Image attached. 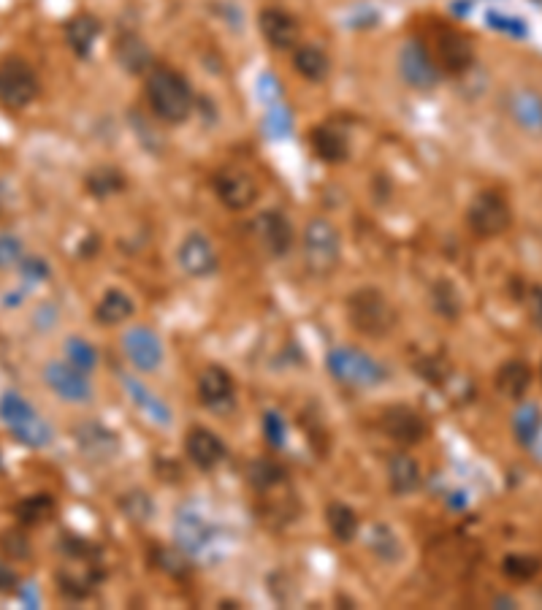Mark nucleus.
Masks as SVG:
<instances>
[{
	"label": "nucleus",
	"mask_w": 542,
	"mask_h": 610,
	"mask_svg": "<svg viewBox=\"0 0 542 610\" xmlns=\"http://www.w3.org/2000/svg\"><path fill=\"white\" fill-rule=\"evenodd\" d=\"M122 350L139 372H155L163 364V342L147 326H136L122 339Z\"/></svg>",
	"instance_id": "obj_17"
},
{
	"label": "nucleus",
	"mask_w": 542,
	"mask_h": 610,
	"mask_svg": "<svg viewBox=\"0 0 542 610\" xmlns=\"http://www.w3.org/2000/svg\"><path fill=\"white\" fill-rule=\"evenodd\" d=\"M19 269H22V277H25V280H33V282L44 280L49 274L47 263L41 261V258H25V261L19 263Z\"/></svg>",
	"instance_id": "obj_45"
},
{
	"label": "nucleus",
	"mask_w": 542,
	"mask_h": 610,
	"mask_svg": "<svg viewBox=\"0 0 542 610\" xmlns=\"http://www.w3.org/2000/svg\"><path fill=\"white\" fill-rule=\"evenodd\" d=\"M434 60L440 66L442 74L458 76L469 71V66L475 63V49H472V41H469L464 33L448 28L437 33V44H434Z\"/></svg>",
	"instance_id": "obj_14"
},
{
	"label": "nucleus",
	"mask_w": 542,
	"mask_h": 610,
	"mask_svg": "<svg viewBox=\"0 0 542 610\" xmlns=\"http://www.w3.org/2000/svg\"><path fill=\"white\" fill-rule=\"evenodd\" d=\"M74 442L79 445V451L93 461H112L120 453L117 434L95 421H82L74 426Z\"/></svg>",
	"instance_id": "obj_20"
},
{
	"label": "nucleus",
	"mask_w": 542,
	"mask_h": 610,
	"mask_svg": "<svg viewBox=\"0 0 542 610\" xmlns=\"http://www.w3.org/2000/svg\"><path fill=\"white\" fill-rule=\"evenodd\" d=\"M174 535H177L179 548L185 554H204L206 548L212 545V526L206 524L201 516H196V513H190V510L177 518Z\"/></svg>",
	"instance_id": "obj_23"
},
{
	"label": "nucleus",
	"mask_w": 542,
	"mask_h": 610,
	"mask_svg": "<svg viewBox=\"0 0 542 610\" xmlns=\"http://www.w3.org/2000/svg\"><path fill=\"white\" fill-rule=\"evenodd\" d=\"M399 76L404 79V85L412 87V90H434L440 85L442 71L429 47L418 38H410L399 49Z\"/></svg>",
	"instance_id": "obj_8"
},
{
	"label": "nucleus",
	"mask_w": 542,
	"mask_h": 610,
	"mask_svg": "<svg viewBox=\"0 0 542 610\" xmlns=\"http://www.w3.org/2000/svg\"><path fill=\"white\" fill-rule=\"evenodd\" d=\"M66 361L74 364L76 369H82L85 375H90L95 366H98V350L82 337L66 339Z\"/></svg>",
	"instance_id": "obj_37"
},
{
	"label": "nucleus",
	"mask_w": 542,
	"mask_h": 610,
	"mask_svg": "<svg viewBox=\"0 0 542 610\" xmlns=\"http://www.w3.org/2000/svg\"><path fill=\"white\" fill-rule=\"evenodd\" d=\"M253 236L271 258H285L293 247V226L280 209H263L261 215H255Z\"/></svg>",
	"instance_id": "obj_12"
},
{
	"label": "nucleus",
	"mask_w": 542,
	"mask_h": 610,
	"mask_svg": "<svg viewBox=\"0 0 542 610\" xmlns=\"http://www.w3.org/2000/svg\"><path fill=\"white\" fill-rule=\"evenodd\" d=\"M247 478H250V483H253L258 491H269V488L280 486V483L288 480V470L282 467L280 461L263 459V461H255L253 467L247 470Z\"/></svg>",
	"instance_id": "obj_36"
},
{
	"label": "nucleus",
	"mask_w": 542,
	"mask_h": 610,
	"mask_svg": "<svg viewBox=\"0 0 542 610\" xmlns=\"http://www.w3.org/2000/svg\"><path fill=\"white\" fill-rule=\"evenodd\" d=\"M0 421L9 429L14 440L28 445V448H47L52 442V426L17 391H6L0 396Z\"/></svg>",
	"instance_id": "obj_4"
},
{
	"label": "nucleus",
	"mask_w": 542,
	"mask_h": 610,
	"mask_svg": "<svg viewBox=\"0 0 542 610\" xmlns=\"http://www.w3.org/2000/svg\"><path fill=\"white\" fill-rule=\"evenodd\" d=\"M212 188H215L220 204L231 212H244L258 201V182L250 171L239 169V166H225V169L215 171Z\"/></svg>",
	"instance_id": "obj_9"
},
{
	"label": "nucleus",
	"mask_w": 542,
	"mask_h": 610,
	"mask_svg": "<svg viewBox=\"0 0 542 610\" xmlns=\"http://www.w3.org/2000/svg\"><path fill=\"white\" fill-rule=\"evenodd\" d=\"M185 453H187V459L193 461L198 470H204V472L217 470V467L228 459V448H225V442L220 440L212 429H204V426H196V429H190V432H187Z\"/></svg>",
	"instance_id": "obj_18"
},
{
	"label": "nucleus",
	"mask_w": 542,
	"mask_h": 610,
	"mask_svg": "<svg viewBox=\"0 0 542 610\" xmlns=\"http://www.w3.org/2000/svg\"><path fill=\"white\" fill-rule=\"evenodd\" d=\"M144 93H147L152 114L169 125L185 122L196 104V95H193L187 76L171 66H152L144 79Z\"/></svg>",
	"instance_id": "obj_1"
},
{
	"label": "nucleus",
	"mask_w": 542,
	"mask_h": 610,
	"mask_svg": "<svg viewBox=\"0 0 542 610\" xmlns=\"http://www.w3.org/2000/svg\"><path fill=\"white\" fill-rule=\"evenodd\" d=\"M177 261L179 269H182L187 277H196V280L212 277V274L217 272V266H220L215 244L209 242V236L201 234V231H190V234L179 242Z\"/></svg>",
	"instance_id": "obj_13"
},
{
	"label": "nucleus",
	"mask_w": 542,
	"mask_h": 610,
	"mask_svg": "<svg viewBox=\"0 0 542 610\" xmlns=\"http://www.w3.org/2000/svg\"><path fill=\"white\" fill-rule=\"evenodd\" d=\"M38 93L41 82L30 63L19 57H9L0 63V106H6L9 112H22L36 101Z\"/></svg>",
	"instance_id": "obj_7"
},
{
	"label": "nucleus",
	"mask_w": 542,
	"mask_h": 610,
	"mask_svg": "<svg viewBox=\"0 0 542 610\" xmlns=\"http://www.w3.org/2000/svg\"><path fill=\"white\" fill-rule=\"evenodd\" d=\"M85 188L93 198L117 196L125 188V174L120 169H112V166H101V169H93L87 174Z\"/></svg>",
	"instance_id": "obj_35"
},
{
	"label": "nucleus",
	"mask_w": 542,
	"mask_h": 610,
	"mask_svg": "<svg viewBox=\"0 0 542 610\" xmlns=\"http://www.w3.org/2000/svg\"><path fill=\"white\" fill-rule=\"evenodd\" d=\"M366 545H369V551L385 564H396L404 556L402 540H399V535L393 532L391 526L385 524H374L372 529H369Z\"/></svg>",
	"instance_id": "obj_32"
},
{
	"label": "nucleus",
	"mask_w": 542,
	"mask_h": 610,
	"mask_svg": "<svg viewBox=\"0 0 542 610\" xmlns=\"http://www.w3.org/2000/svg\"><path fill=\"white\" fill-rule=\"evenodd\" d=\"M98 36H101V19H95L93 14H76L66 22V41L76 57H90Z\"/></svg>",
	"instance_id": "obj_27"
},
{
	"label": "nucleus",
	"mask_w": 542,
	"mask_h": 610,
	"mask_svg": "<svg viewBox=\"0 0 542 610\" xmlns=\"http://www.w3.org/2000/svg\"><path fill=\"white\" fill-rule=\"evenodd\" d=\"M74 562L63 567L57 573V583H60V592L71 597V600H85L87 594L93 592V586L98 583L101 575L95 573L93 564L85 562V556H71Z\"/></svg>",
	"instance_id": "obj_22"
},
{
	"label": "nucleus",
	"mask_w": 542,
	"mask_h": 610,
	"mask_svg": "<svg viewBox=\"0 0 542 610\" xmlns=\"http://www.w3.org/2000/svg\"><path fill=\"white\" fill-rule=\"evenodd\" d=\"M347 320L358 334L369 339H383L396 326V310L383 291L358 288L347 296Z\"/></svg>",
	"instance_id": "obj_2"
},
{
	"label": "nucleus",
	"mask_w": 542,
	"mask_h": 610,
	"mask_svg": "<svg viewBox=\"0 0 542 610\" xmlns=\"http://www.w3.org/2000/svg\"><path fill=\"white\" fill-rule=\"evenodd\" d=\"M198 399L215 415L231 413L236 404L234 377L228 375L223 366H206L198 377Z\"/></svg>",
	"instance_id": "obj_15"
},
{
	"label": "nucleus",
	"mask_w": 542,
	"mask_h": 610,
	"mask_svg": "<svg viewBox=\"0 0 542 610\" xmlns=\"http://www.w3.org/2000/svg\"><path fill=\"white\" fill-rule=\"evenodd\" d=\"M309 147L323 163H345L350 155V133L339 122H320L309 131Z\"/></svg>",
	"instance_id": "obj_19"
},
{
	"label": "nucleus",
	"mask_w": 542,
	"mask_h": 610,
	"mask_svg": "<svg viewBox=\"0 0 542 610\" xmlns=\"http://www.w3.org/2000/svg\"><path fill=\"white\" fill-rule=\"evenodd\" d=\"M513 432H515V440L521 442V445H526V448H532L534 440H537L542 432V415L537 404L526 402L515 410Z\"/></svg>",
	"instance_id": "obj_34"
},
{
	"label": "nucleus",
	"mask_w": 542,
	"mask_h": 610,
	"mask_svg": "<svg viewBox=\"0 0 542 610\" xmlns=\"http://www.w3.org/2000/svg\"><path fill=\"white\" fill-rule=\"evenodd\" d=\"M282 434H285V429H282L280 415L277 413L266 415V440H269L271 445H282Z\"/></svg>",
	"instance_id": "obj_46"
},
{
	"label": "nucleus",
	"mask_w": 542,
	"mask_h": 610,
	"mask_svg": "<svg viewBox=\"0 0 542 610\" xmlns=\"http://www.w3.org/2000/svg\"><path fill=\"white\" fill-rule=\"evenodd\" d=\"M467 226L469 231L480 239H494L502 236L507 228L513 226V207L507 198L496 190H483L472 198L467 207Z\"/></svg>",
	"instance_id": "obj_6"
},
{
	"label": "nucleus",
	"mask_w": 542,
	"mask_h": 610,
	"mask_svg": "<svg viewBox=\"0 0 542 610\" xmlns=\"http://www.w3.org/2000/svg\"><path fill=\"white\" fill-rule=\"evenodd\" d=\"M326 521L331 535L337 537V543L347 545L353 543L358 535V516L353 507H347L345 502H331L326 510Z\"/></svg>",
	"instance_id": "obj_33"
},
{
	"label": "nucleus",
	"mask_w": 542,
	"mask_h": 610,
	"mask_svg": "<svg viewBox=\"0 0 542 610\" xmlns=\"http://www.w3.org/2000/svg\"><path fill=\"white\" fill-rule=\"evenodd\" d=\"M133 312H136V304H133L131 296L120 291V288H112V291L103 293L101 301L95 304L93 318L106 329H112V326H120L125 320H131Z\"/></svg>",
	"instance_id": "obj_26"
},
{
	"label": "nucleus",
	"mask_w": 542,
	"mask_h": 610,
	"mask_svg": "<svg viewBox=\"0 0 542 610\" xmlns=\"http://www.w3.org/2000/svg\"><path fill=\"white\" fill-rule=\"evenodd\" d=\"M44 383L55 396H60L68 404H87L93 402V385L90 375L76 369L68 361H49L44 366Z\"/></svg>",
	"instance_id": "obj_10"
},
{
	"label": "nucleus",
	"mask_w": 542,
	"mask_h": 610,
	"mask_svg": "<svg viewBox=\"0 0 542 610\" xmlns=\"http://www.w3.org/2000/svg\"><path fill=\"white\" fill-rule=\"evenodd\" d=\"M526 310H529V318H532L534 326L542 331V285H532V288H529Z\"/></svg>",
	"instance_id": "obj_43"
},
{
	"label": "nucleus",
	"mask_w": 542,
	"mask_h": 610,
	"mask_svg": "<svg viewBox=\"0 0 542 610\" xmlns=\"http://www.w3.org/2000/svg\"><path fill=\"white\" fill-rule=\"evenodd\" d=\"M122 383H125V388H128V396L133 399V404H136L141 413L147 415L152 423H158V426H171V410L166 407V404L160 402L158 396L152 394L147 385L136 383L133 377H125Z\"/></svg>",
	"instance_id": "obj_31"
},
{
	"label": "nucleus",
	"mask_w": 542,
	"mask_h": 610,
	"mask_svg": "<svg viewBox=\"0 0 542 610\" xmlns=\"http://www.w3.org/2000/svg\"><path fill=\"white\" fill-rule=\"evenodd\" d=\"M22 242H19L14 234H0V272H6V269H14V266H19V263L25 261L22 258Z\"/></svg>",
	"instance_id": "obj_41"
},
{
	"label": "nucleus",
	"mask_w": 542,
	"mask_h": 610,
	"mask_svg": "<svg viewBox=\"0 0 542 610\" xmlns=\"http://www.w3.org/2000/svg\"><path fill=\"white\" fill-rule=\"evenodd\" d=\"M19 583L22 581H19L17 570L11 564L0 562V594H19V589H22Z\"/></svg>",
	"instance_id": "obj_44"
},
{
	"label": "nucleus",
	"mask_w": 542,
	"mask_h": 610,
	"mask_svg": "<svg viewBox=\"0 0 542 610\" xmlns=\"http://www.w3.org/2000/svg\"><path fill=\"white\" fill-rule=\"evenodd\" d=\"M328 372L347 388H374L388 377L385 366L358 348H334L328 353Z\"/></svg>",
	"instance_id": "obj_5"
},
{
	"label": "nucleus",
	"mask_w": 542,
	"mask_h": 610,
	"mask_svg": "<svg viewBox=\"0 0 542 610\" xmlns=\"http://www.w3.org/2000/svg\"><path fill=\"white\" fill-rule=\"evenodd\" d=\"M293 68H296V74L301 79H307L312 85H320L331 74V60L318 44H299L293 49Z\"/></svg>",
	"instance_id": "obj_25"
},
{
	"label": "nucleus",
	"mask_w": 542,
	"mask_h": 610,
	"mask_svg": "<svg viewBox=\"0 0 542 610\" xmlns=\"http://www.w3.org/2000/svg\"><path fill=\"white\" fill-rule=\"evenodd\" d=\"M114 57L120 60V66L131 74H147L155 63H152L150 47L144 44V38L139 33H122L114 44Z\"/></svg>",
	"instance_id": "obj_24"
},
{
	"label": "nucleus",
	"mask_w": 542,
	"mask_h": 610,
	"mask_svg": "<svg viewBox=\"0 0 542 610\" xmlns=\"http://www.w3.org/2000/svg\"><path fill=\"white\" fill-rule=\"evenodd\" d=\"M380 432L399 445H421L429 437V421L407 404H391L380 415Z\"/></svg>",
	"instance_id": "obj_11"
},
{
	"label": "nucleus",
	"mask_w": 542,
	"mask_h": 610,
	"mask_svg": "<svg viewBox=\"0 0 542 610\" xmlns=\"http://www.w3.org/2000/svg\"><path fill=\"white\" fill-rule=\"evenodd\" d=\"M258 25H261V33L266 38V44L277 52H293L299 47V19L293 17L290 11L277 9V6H269V9L261 11L258 17Z\"/></svg>",
	"instance_id": "obj_16"
},
{
	"label": "nucleus",
	"mask_w": 542,
	"mask_h": 610,
	"mask_svg": "<svg viewBox=\"0 0 542 610\" xmlns=\"http://www.w3.org/2000/svg\"><path fill=\"white\" fill-rule=\"evenodd\" d=\"M301 255L312 277H331L342 261V236L326 217H312L301 234Z\"/></svg>",
	"instance_id": "obj_3"
},
{
	"label": "nucleus",
	"mask_w": 542,
	"mask_h": 610,
	"mask_svg": "<svg viewBox=\"0 0 542 610\" xmlns=\"http://www.w3.org/2000/svg\"><path fill=\"white\" fill-rule=\"evenodd\" d=\"M57 513V502L52 494H33V497L19 499L14 505V516L22 526H44L49 524Z\"/></svg>",
	"instance_id": "obj_30"
},
{
	"label": "nucleus",
	"mask_w": 542,
	"mask_h": 610,
	"mask_svg": "<svg viewBox=\"0 0 542 610\" xmlns=\"http://www.w3.org/2000/svg\"><path fill=\"white\" fill-rule=\"evenodd\" d=\"M494 385L507 399H524L526 391L532 388V366L526 361H507L499 366Z\"/></svg>",
	"instance_id": "obj_28"
},
{
	"label": "nucleus",
	"mask_w": 542,
	"mask_h": 610,
	"mask_svg": "<svg viewBox=\"0 0 542 610\" xmlns=\"http://www.w3.org/2000/svg\"><path fill=\"white\" fill-rule=\"evenodd\" d=\"M486 19L491 28L502 30V33H510V36H515V38H524L526 33H529L524 25V19H518V17H505V14H496V11H491Z\"/></svg>",
	"instance_id": "obj_42"
},
{
	"label": "nucleus",
	"mask_w": 542,
	"mask_h": 610,
	"mask_svg": "<svg viewBox=\"0 0 542 610\" xmlns=\"http://www.w3.org/2000/svg\"><path fill=\"white\" fill-rule=\"evenodd\" d=\"M388 483H391L393 494H399V497L415 494L421 488V467H418V461L407 456V453L391 456V461H388Z\"/></svg>",
	"instance_id": "obj_29"
},
{
	"label": "nucleus",
	"mask_w": 542,
	"mask_h": 610,
	"mask_svg": "<svg viewBox=\"0 0 542 610\" xmlns=\"http://www.w3.org/2000/svg\"><path fill=\"white\" fill-rule=\"evenodd\" d=\"M542 564L537 556H526V554H510L505 556L502 562V573L510 578V581H532L534 575L540 573Z\"/></svg>",
	"instance_id": "obj_38"
},
{
	"label": "nucleus",
	"mask_w": 542,
	"mask_h": 610,
	"mask_svg": "<svg viewBox=\"0 0 542 610\" xmlns=\"http://www.w3.org/2000/svg\"><path fill=\"white\" fill-rule=\"evenodd\" d=\"M431 301H434V310L445 315V318H456L461 312V299H458L456 288L448 280H440L431 291Z\"/></svg>",
	"instance_id": "obj_39"
},
{
	"label": "nucleus",
	"mask_w": 542,
	"mask_h": 610,
	"mask_svg": "<svg viewBox=\"0 0 542 610\" xmlns=\"http://www.w3.org/2000/svg\"><path fill=\"white\" fill-rule=\"evenodd\" d=\"M120 507L125 516L131 518L133 524H144L152 516V502L144 491H131L120 499Z\"/></svg>",
	"instance_id": "obj_40"
},
{
	"label": "nucleus",
	"mask_w": 542,
	"mask_h": 610,
	"mask_svg": "<svg viewBox=\"0 0 542 610\" xmlns=\"http://www.w3.org/2000/svg\"><path fill=\"white\" fill-rule=\"evenodd\" d=\"M507 114L513 117L515 125L529 136H542V93L532 87H518L505 98Z\"/></svg>",
	"instance_id": "obj_21"
}]
</instances>
